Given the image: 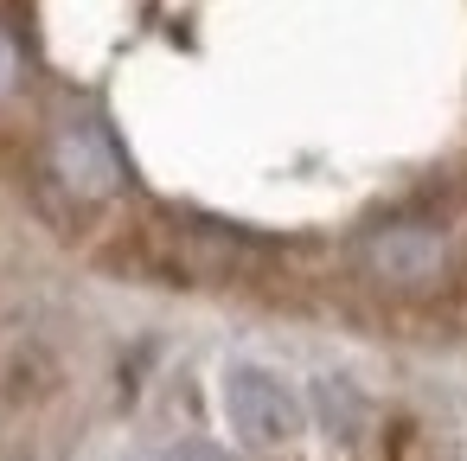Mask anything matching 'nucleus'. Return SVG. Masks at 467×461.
Returning <instances> with one entry per match:
<instances>
[{"label":"nucleus","instance_id":"7ed1b4c3","mask_svg":"<svg viewBox=\"0 0 467 461\" xmlns=\"http://www.w3.org/2000/svg\"><path fill=\"white\" fill-rule=\"evenodd\" d=\"M365 263L378 282H397V288H416L441 269V237L429 225H384L371 244H365Z\"/></svg>","mask_w":467,"mask_h":461},{"label":"nucleus","instance_id":"f03ea898","mask_svg":"<svg viewBox=\"0 0 467 461\" xmlns=\"http://www.w3.org/2000/svg\"><path fill=\"white\" fill-rule=\"evenodd\" d=\"M52 167H58V180H65L71 193H84V199H109V193L122 186V154H116V141H109L97 122H65L58 141H52Z\"/></svg>","mask_w":467,"mask_h":461},{"label":"nucleus","instance_id":"f257e3e1","mask_svg":"<svg viewBox=\"0 0 467 461\" xmlns=\"http://www.w3.org/2000/svg\"><path fill=\"white\" fill-rule=\"evenodd\" d=\"M224 416H231L244 448H288L301 435L295 384L282 372H269V365H250V359L224 365Z\"/></svg>","mask_w":467,"mask_h":461},{"label":"nucleus","instance_id":"20e7f679","mask_svg":"<svg viewBox=\"0 0 467 461\" xmlns=\"http://www.w3.org/2000/svg\"><path fill=\"white\" fill-rule=\"evenodd\" d=\"M314 416H320L327 435L352 442V435L365 429V397H358L346 378H314Z\"/></svg>","mask_w":467,"mask_h":461},{"label":"nucleus","instance_id":"39448f33","mask_svg":"<svg viewBox=\"0 0 467 461\" xmlns=\"http://www.w3.org/2000/svg\"><path fill=\"white\" fill-rule=\"evenodd\" d=\"M154 461H224V448H212V442H173V448H161Z\"/></svg>","mask_w":467,"mask_h":461},{"label":"nucleus","instance_id":"423d86ee","mask_svg":"<svg viewBox=\"0 0 467 461\" xmlns=\"http://www.w3.org/2000/svg\"><path fill=\"white\" fill-rule=\"evenodd\" d=\"M14 78H20V58H14V39L0 33V97L14 90Z\"/></svg>","mask_w":467,"mask_h":461}]
</instances>
